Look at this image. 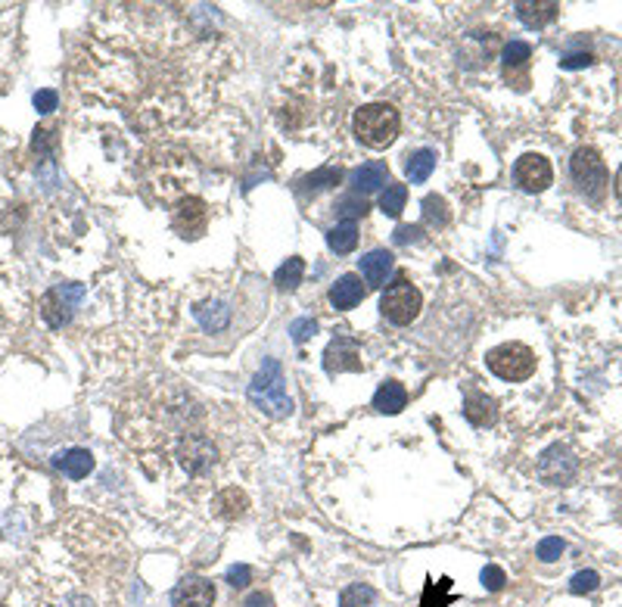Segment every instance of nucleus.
Returning a JSON list of instances; mask_svg holds the SVG:
<instances>
[{"label": "nucleus", "instance_id": "58836bf2", "mask_svg": "<svg viewBox=\"0 0 622 607\" xmlns=\"http://www.w3.org/2000/svg\"><path fill=\"white\" fill-rule=\"evenodd\" d=\"M417 234H421V228H408V225H402V228H398V231H395V237H392V240H395V243H408V240H417Z\"/></svg>", "mask_w": 622, "mask_h": 607}, {"label": "nucleus", "instance_id": "20e7f679", "mask_svg": "<svg viewBox=\"0 0 622 607\" xmlns=\"http://www.w3.org/2000/svg\"><path fill=\"white\" fill-rule=\"evenodd\" d=\"M570 174H573V181H576L579 191H582L585 200H591V202L604 200L610 178H607V165H604V159H600V153L594 150V147H579V150L573 153Z\"/></svg>", "mask_w": 622, "mask_h": 607}, {"label": "nucleus", "instance_id": "473e14b6", "mask_svg": "<svg viewBox=\"0 0 622 607\" xmlns=\"http://www.w3.org/2000/svg\"><path fill=\"white\" fill-rule=\"evenodd\" d=\"M504 583H507V576H504V570L502 567H495V564H489L483 570V585L489 592H502L504 589Z\"/></svg>", "mask_w": 622, "mask_h": 607}, {"label": "nucleus", "instance_id": "9d476101", "mask_svg": "<svg viewBox=\"0 0 622 607\" xmlns=\"http://www.w3.org/2000/svg\"><path fill=\"white\" fill-rule=\"evenodd\" d=\"M81 293L84 290L81 287H57V290H50V293L44 296V318L50 327H63V324H69L72 318V308H76V302L81 299Z\"/></svg>", "mask_w": 622, "mask_h": 607}, {"label": "nucleus", "instance_id": "423d86ee", "mask_svg": "<svg viewBox=\"0 0 622 607\" xmlns=\"http://www.w3.org/2000/svg\"><path fill=\"white\" fill-rule=\"evenodd\" d=\"M178 461L191 477H202L215 468V461H218V449H215V442L209 440V436L187 433L184 440L178 442Z\"/></svg>", "mask_w": 622, "mask_h": 607}, {"label": "nucleus", "instance_id": "72a5a7b5", "mask_svg": "<svg viewBox=\"0 0 622 607\" xmlns=\"http://www.w3.org/2000/svg\"><path fill=\"white\" fill-rule=\"evenodd\" d=\"M227 583H231V589H246V585L253 583V570H249L246 564H234L231 570H227Z\"/></svg>", "mask_w": 622, "mask_h": 607}, {"label": "nucleus", "instance_id": "aec40b11", "mask_svg": "<svg viewBox=\"0 0 622 607\" xmlns=\"http://www.w3.org/2000/svg\"><path fill=\"white\" fill-rule=\"evenodd\" d=\"M408 405V389L402 387L398 380H383L374 393V408L380 415H398V411Z\"/></svg>", "mask_w": 622, "mask_h": 607}, {"label": "nucleus", "instance_id": "ddd939ff", "mask_svg": "<svg viewBox=\"0 0 622 607\" xmlns=\"http://www.w3.org/2000/svg\"><path fill=\"white\" fill-rule=\"evenodd\" d=\"M513 10H517L520 22H523L526 29H545L547 22L557 19L560 4L557 0H517Z\"/></svg>", "mask_w": 622, "mask_h": 607}, {"label": "nucleus", "instance_id": "4c0bfd02", "mask_svg": "<svg viewBox=\"0 0 622 607\" xmlns=\"http://www.w3.org/2000/svg\"><path fill=\"white\" fill-rule=\"evenodd\" d=\"M243 607H274V598L268 592H253V595L243 602Z\"/></svg>", "mask_w": 622, "mask_h": 607}, {"label": "nucleus", "instance_id": "cd10ccee", "mask_svg": "<svg viewBox=\"0 0 622 607\" xmlns=\"http://www.w3.org/2000/svg\"><path fill=\"white\" fill-rule=\"evenodd\" d=\"M377 592L364 583H351L349 589H342L340 595V607H374Z\"/></svg>", "mask_w": 622, "mask_h": 607}, {"label": "nucleus", "instance_id": "f03ea898", "mask_svg": "<svg viewBox=\"0 0 622 607\" xmlns=\"http://www.w3.org/2000/svg\"><path fill=\"white\" fill-rule=\"evenodd\" d=\"M398 128H402V119H398V110L389 103H368L355 112L351 119V131L361 140L364 147H374V150H383L392 140L398 138Z\"/></svg>", "mask_w": 622, "mask_h": 607}, {"label": "nucleus", "instance_id": "39448f33", "mask_svg": "<svg viewBox=\"0 0 622 607\" xmlns=\"http://www.w3.org/2000/svg\"><path fill=\"white\" fill-rule=\"evenodd\" d=\"M421 308H423L421 290H417L411 281H404V278L389 283L387 293L380 296L383 318H387L389 324H395V327H408V324H414L417 315H421Z\"/></svg>", "mask_w": 622, "mask_h": 607}, {"label": "nucleus", "instance_id": "e433bc0d", "mask_svg": "<svg viewBox=\"0 0 622 607\" xmlns=\"http://www.w3.org/2000/svg\"><path fill=\"white\" fill-rule=\"evenodd\" d=\"M591 63H594L591 53H576V57H564V59H560V66H564V69H582V66H591Z\"/></svg>", "mask_w": 622, "mask_h": 607}, {"label": "nucleus", "instance_id": "f3484780", "mask_svg": "<svg viewBox=\"0 0 622 607\" xmlns=\"http://www.w3.org/2000/svg\"><path fill=\"white\" fill-rule=\"evenodd\" d=\"M358 268H361V278L368 281L370 287H383L392 274V268H395V259H392L389 249H370Z\"/></svg>", "mask_w": 622, "mask_h": 607}, {"label": "nucleus", "instance_id": "ea45409f", "mask_svg": "<svg viewBox=\"0 0 622 607\" xmlns=\"http://www.w3.org/2000/svg\"><path fill=\"white\" fill-rule=\"evenodd\" d=\"M613 191H617V197H619V202H622V168L617 172V181H613Z\"/></svg>", "mask_w": 622, "mask_h": 607}, {"label": "nucleus", "instance_id": "4be33fe9", "mask_svg": "<svg viewBox=\"0 0 622 607\" xmlns=\"http://www.w3.org/2000/svg\"><path fill=\"white\" fill-rule=\"evenodd\" d=\"M432 168H436V153L432 150H414L408 159H404V174H408L411 184H423V181L432 174Z\"/></svg>", "mask_w": 622, "mask_h": 607}, {"label": "nucleus", "instance_id": "5701e85b", "mask_svg": "<svg viewBox=\"0 0 622 607\" xmlns=\"http://www.w3.org/2000/svg\"><path fill=\"white\" fill-rule=\"evenodd\" d=\"M327 246L333 249L336 255H346L358 246V225L355 221H340L327 231Z\"/></svg>", "mask_w": 622, "mask_h": 607}, {"label": "nucleus", "instance_id": "0eeeda50", "mask_svg": "<svg viewBox=\"0 0 622 607\" xmlns=\"http://www.w3.org/2000/svg\"><path fill=\"white\" fill-rule=\"evenodd\" d=\"M513 178L526 193H545L554 184V168L542 153H526L513 165Z\"/></svg>", "mask_w": 622, "mask_h": 607}, {"label": "nucleus", "instance_id": "7ed1b4c3", "mask_svg": "<svg viewBox=\"0 0 622 607\" xmlns=\"http://www.w3.org/2000/svg\"><path fill=\"white\" fill-rule=\"evenodd\" d=\"M485 368L507 383H523L536 374V353L523 343H502L485 353Z\"/></svg>", "mask_w": 622, "mask_h": 607}, {"label": "nucleus", "instance_id": "6e6552de", "mask_svg": "<svg viewBox=\"0 0 622 607\" xmlns=\"http://www.w3.org/2000/svg\"><path fill=\"white\" fill-rule=\"evenodd\" d=\"M576 470H579V461L573 458V451L566 445H551L542 455V461H538V477L547 486H566L576 477Z\"/></svg>", "mask_w": 622, "mask_h": 607}, {"label": "nucleus", "instance_id": "c85d7f7f", "mask_svg": "<svg viewBox=\"0 0 622 607\" xmlns=\"http://www.w3.org/2000/svg\"><path fill=\"white\" fill-rule=\"evenodd\" d=\"M342 181V168H317V172H311L306 178V191L308 193H321L327 191V187H336Z\"/></svg>", "mask_w": 622, "mask_h": 607}, {"label": "nucleus", "instance_id": "7c9ffc66", "mask_svg": "<svg viewBox=\"0 0 622 607\" xmlns=\"http://www.w3.org/2000/svg\"><path fill=\"white\" fill-rule=\"evenodd\" d=\"M564 539L560 536H547L538 542V549H536V555H538V561H545V564H551V561H557L560 555H564Z\"/></svg>", "mask_w": 622, "mask_h": 607}, {"label": "nucleus", "instance_id": "f704fd0d", "mask_svg": "<svg viewBox=\"0 0 622 607\" xmlns=\"http://www.w3.org/2000/svg\"><path fill=\"white\" fill-rule=\"evenodd\" d=\"M289 334H293V340H296V343H306L308 336H315V334H317V321H315V318H299V321H293V327H289Z\"/></svg>", "mask_w": 622, "mask_h": 607}, {"label": "nucleus", "instance_id": "2f4dec72", "mask_svg": "<svg viewBox=\"0 0 622 607\" xmlns=\"http://www.w3.org/2000/svg\"><path fill=\"white\" fill-rule=\"evenodd\" d=\"M600 585V576L594 570H582V573H576L573 576V583H570V592L573 595H588V592H594Z\"/></svg>", "mask_w": 622, "mask_h": 607}, {"label": "nucleus", "instance_id": "a211bd4d", "mask_svg": "<svg viewBox=\"0 0 622 607\" xmlns=\"http://www.w3.org/2000/svg\"><path fill=\"white\" fill-rule=\"evenodd\" d=\"M464 417L473 424V427H492V424L498 421V402L485 393H466Z\"/></svg>", "mask_w": 622, "mask_h": 607}, {"label": "nucleus", "instance_id": "f8f14e48", "mask_svg": "<svg viewBox=\"0 0 622 607\" xmlns=\"http://www.w3.org/2000/svg\"><path fill=\"white\" fill-rule=\"evenodd\" d=\"M206 221H209V209L202 200H184L178 209H174V231L181 234V237H200L202 231H206Z\"/></svg>", "mask_w": 622, "mask_h": 607}, {"label": "nucleus", "instance_id": "412c9836", "mask_svg": "<svg viewBox=\"0 0 622 607\" xmlns=\"http://www.w3.org/2000/svg\"><path fill=\"white\" fill-rule=\"evenodd\" d=\"M529 59H532V47L526 40H511L502 53V63H504V76L513 78V72H523L526 78V69H529Z\"/></svg>", "mask_w": 622, "mask_h": 607}, {"label": "nucleus", "instance_id": "393cba45", "mask_svg": "<svg viewBox=\"0 0 622 607\" xmlns=\"http://www.w3.org/2000/svg\"><path fill=\"white\" fill-rule=\"evenodd\" d=\"M451 579L442 576L436 583V579H427V585H423V598H421V607H449L451 604Z\"/></svg>", "mask_w": 622, "mask_h": 607}, {"label": "nucleus", "instance_id": "c9c22d12", "mask_svg": "<svg viewBox=\"0 0 622 607\" xmlns=\"http://www.w3.org/2000/svg\"><path fill=\"white\" fill-rule=\"evenodd\" d=\"M57 103H59L57 91H38V94H35V110L44 112V116H47V112L57 110Z\"/></svg>", "mask_w": 622, "mask_h": 607}, {"label": "nucleus", "instance_id": "b1692460", "mask_svg": "<svg viewBox=\"0 0 622 607\" xmlns=\"http://www.w3.org/2000/svg\"><path fill=\"white\" fill-rule=\"evenodd\" d=\"M302 274H306V262L299 259V255H293V259H287L283 262L280 268L274 272V283H277V290H296L302 283Z\"/></svg>", "mask_w": 622, "mask_h": 607}, {"label": "nucleus", "instance_id": "dca6fc26", "mask_svg": "<svg viewBox=\"0 0 622 607\" xmlns=\"http://www.w3.org/2000/svg\"><path fill=\"white\" fill-rule=\"evenodd\" d=\"M53 468L63 477H69V480H84L93 470V455L87 449H66L53 458Z\"/></svg>", "mask_w": 622, "mask_h": 607}, {"label": "nucleus", "instance_id": "bb28decb", "mask_svg": "<svg viewBox=\"0 0 622 607\" xmlns=\"http://www.w3.org/2000/svg\"><path fill=\"white\" fill-rule=\"evenodd\" d=\"M449 219H451L449 202L439 197V193H430V197L423 200V221L432 225V228H445V225H449Z\"/></svg>", "mask_w": 622, "mask_h": 607}, {"label": "nucleus", "instance_id": "9b49d317", "mask_svg": "<svg viewBox=\"0 0 622 607\" xmlns=\"http://www.w3.org/2000/svg\"><path fill=\"white\" fill-rule=\"evenodd\" d=\"M174 607H212L215 604V585L202 576H184L172 592Z\"/></svg>", "mask_w": 622, "mask_h": 607}, {"label": "nucleus", "instance_id": "4468645a", "mask_svg": "<svg viewBox=\"0 0 622 607\" xmlns=\"http://www.w3.org/2000/svg\"><path fill=\"white\" fill-rule=\"evenodd\" d=\"M364 296H368V287H364L361 274H342V278L330 287V306L340 308V312H349V308H355Z\"/></svg>", "mask_w": 622, "mask_h": 607}, {"label": "nucleus", "instance_id": "f257e3e1", "mask_svg": "<svg viewBox=\"0 0 622 607\" xmlns=\"http://www.w3.org/2000/svg\"><path fill=\"white\" fill-rule=\"evenodd\" d=\"M249 402L268 417H289L293 415V399L287 393V380H283L280 362H265V368H259V374L249 383Z\"/></svg>", "mask_w": 622, "mask_h": 607}, {"label": "nucleus", "instance_id": "c756f323", "mask_svg": "<svg viewBox=\"0 0 622 607\" xmlns=\"http://www.w3.org/2000/svg\"><path fill=\"white\" fill-rule=\"evenodd\" d=\"M368 200L361 197V193H346V197H340V202H336V212L342 215V221H355V219H364V212H368Z\"/></svg>", "mask_w": 622, "mask_h": 607}, {"label": "nucleus", "instance_id": "a878e982", "mask_svg": "<svg viewBox=\"0 0 622 607\" xmlns=\"http://www.w3.org/2000/svg\"><path fill=\"white\" fill-rule=\"evenodd\" d=\"M408 202V187L404 184H387V191L380 193V212L389 215V219H398Z\"/></svg>", "mask_w": 622, "mask_h": 607}, {"label": "nucleus", "instance_id": "2eb2a0df", "mask_svg": "<svg viewBox=\"0 0 622 607\" xmlns=\"http://www.w3.org/2000/svg\"><path fill=\"white\" fill-rule=\"evenodd\" d=\"M389 184V165L387 162H364L351 172V187L355 193H374V191H387Z\"/></svg>", "mask_w": 622, "mask_h": 607}, {"label": "nucleus", "instance_id": "1a4fd4ad", "mask_svg": "<svg viewBox=\"0 0 622 607\" xmlns=\"http://www.w3.org/2000/svg\"><path fill=\"white\" fill-rule=\"evenodd\" d=\"M324 368L327 374H342V370H361V349L351 336H336L324 349Z\"/></svg>", "mask_w": 622, "mask_h": 607}, {"label": "nucleus", "instance_id": "6ab92c4d", "mask_svg": "<svg viewBox=\"0 0 622 607\" xmlns=\"http://www.w3.org/2000/svg\"><path fill=\"white\" fill-rule=\"evenodd\" d=\"M249 508V498L243 489H236V486H227V489H221L218 495H215L212 502V511L215 517H221V521H236V517H243Z\"/></svg>", "mask_w": 622, "mask_h": 607}]
</instances>
